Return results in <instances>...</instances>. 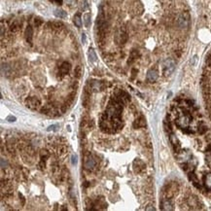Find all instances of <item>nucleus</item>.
Here are the masks:
<instances>
[{
	"instance_id": "nucleus-23",
	"label": "nucleus",
	"mask_w": 211,
	"mask_h": 211,
	"mask_svg": "<svg viewBox=\"0 0 211 211\" xmlns=\"http://www.w3.org/2000/svg\"><path fill=\"white\" fill-rule=\"evenodd\" d=\"M120 39H121V43H122V44L126 43L127 40V34L126 30H125V29L121 30V32H120Z\"/></svg>"
},
{
	"instance_id": "nucleus-26",
	"label": "nucleus",
	"mask_w": 211,
	"mask_h": 211,
	"mask_svg": "<svg viewBox=\"0 0 211 211\" xmlns=\"http://www.w3.org/2000/svg\"><path fill=\"white\" fill-rule=\"evenodd\" d=\"M81 74H82V67L81 66H77L75 70H74V76H75L76 78H80Z\"/></svg>"
},
{
	"instance_id": "nucleus-32",
	"label": "nucleus",
	"mask_w": 211,
	"mask_h": 211,
	"mask_svg": "<svg viewBox=\"0 0 211 211\" xmlns=\"http://www.w3.org/2000/svg\"><path fill=\"white\" fill-rule=\"evenodd\" d=\"M82 42H83V44H86V42H87V37H86L85 33L82 34Z\"/></svg>"
},
{
	"instance_id": "nucleus-25",
	"label": "nucleus",
	"mask_w": 211,
	"mask_h": 211,
	"mask_svg": "<svg viewBox=\"0 0 211 211\" xmlns=\"http://www.w3.org/2000/svg\"><path fill=\"white\" fill-rule=\"evenodd\" d=\"M21 26H22V25H19L17 22H14L11 25V30L12 31H18L19 28H21Z\"/></svg>"
},
{
	"instance_id": "nucleus-15",
	"label": "nucleus",
	"mask_w": 211,
	"mask_h": 211,
	"mask_svg": "<svg viewBox=\"0 0 211 211\" xmlns=\"http://www.w3.org/2000/svg\"><path fill=\"white\" fill-rule=\"evenodd\" d=\"M25 39H26V41L29 43V44H32V37H33V30H32V27H31L30 25H28L26 27V29H25Z\"/></svg>"
},
{
	"instance_id": "nucleus-12",
	"label": "nucleus",
	"mask_w": 211,
	"mask_h": 211,
	"mask_svg": "<svg viewBox=\"0 0 211 211\" xmlns=\"http://www.w3.org/2000/svg\"><path fill=\"white\" fill-rule=\"evenodd\" d=\"M169 139H170V142H171V144H172V146L174 148L175 152L178 153V152L180 151V149H181V145H180V142H179L178 138L174 134H170Z\"/></svg>"
},
{
	"instance_id": "nucleus-34",
	"label": "nucleus",
	"mask_w": 211,
	"mask_h": 211,
	"mask_svg": "<svg viewBox=\"0 0 211 211\" xmlns=\"http://www.w3.org/2000/svg\"><path fill=\"white\" fill-rule=\"evenodd\" d=\"M196 61H197V57H193V60H192V64H196Z\"/></svg>"
},
{
	"instance_id": "nucleus-3",
	"label": "nucleus",
	"mask_w": 211,
	"mask_h": 211,
	"mask_svg": "<svg viewBox=\"0 0 211 211\" xmlns=\"http://www.w3.org/2000/svg\"><path fill=\"white\" fill-rule=\"evenodd\" d=\"M191 123V116L189 114H185L176 120V125L182 128V130H186V128L189 127V125Z\"/></svg>"
},
{
	"instance_id": "nucleus-7",
	"label": "nucleus",
	"mask_w": 211,
	"mask_h": 211,
	"mask_svg": "<svg viewBox=\"0 0 211 211\" xmlns=\"http://www.w3.org/2000/svg\"><path fill=\"white\" fill-rule=\"evenodd\" d=\"M84 166H85V169H88V170H92L95 169V160L93 159L92 156L91 155H86L85 156V158H84Z\"/></svg>"
},
{
	"instance_id": "nucleus-29",
	"label": "nucleus",
	"mask_w": 211,
	"mask_h": 211,
	"mask_svg": "<svg viewBox=\"0 0 211 211\" xmlns=\"http://www.w3.org/2000/svg\"><path fill=\"white\" fill-rule=\"evenodd\" d=\"M78 0H66V3L68 4L69 6H75L77 4Z\"/></svg>"
},
{
	"instance_id": "nucleus-24",
	"label": "nucleus",
	"mask_w": 211,
	"mask_h": 211,
	"mask_svg": "<svg viewBox=\"0 0 211 211\" xmlns=\"http://www.w3.org/2000/svg\"><path fill=\"white\" fill-rule=\"evenodd\" d=\"M206 131H207V127H206L205 124L201 123L200 126H198V132H200L201 134H204Z\"/></svg>"
},
{
	"instance_id": "nucleus-36",
	"label": "nucleus",
	"mask_w": 211,
	"mask_h": 211,
	"mask_svg": "<svg viewBox=\"0 0 211 211\" xmlns=\"http://www.w3.org/2000/svg\"><path fill=\"white\" fill-rule=\"evenodd\" d=\"M146 210H155L154 207H146Z\"/></svg>"
},
{
	"instance_id": "nucleus-13",
	"label": "nucleus",
	"mask_w": 211,
	"mask_h": 211,
	"mask_svg": "<svg viewBox=\"0 0 211 211\" xmlns=\"http://www.w3.org/2000/svg\"><path fill=\"white\" fill-rule=\"evenodd\" d=\"M187 202H188V205L191 206L192 208H195V209H198V205H200V202H198V200L194 196H191L188 198V200H187Z\"/></svg>"
},
{
	"instance_id": "nucleus-18",
	"label": "nucleus",
	"mask_w": 211,
	"mask_h": 211,
	"mask_svg": "<svg viewBox=\"0 0 211 211\" xmlns=\"http://www.w3.org/2000/svg\"><path fill=\"white\" fill-rule=\"evenodd\" d=\"M54 15L56 16L57 18H60V19H64L67 17V14H66V12L61 10V9H56L54 12Z\"/></svg>"
},
{
	"instance_id": "nucleus-22",
	"label": "nucleus",
	"mask_w": 211,
	"mask_h": 211,
	"mask_svg": "<svg viewBox=\"0 0 211 211\" xmlns=\"http://www.w3.org/2000/svg\"><path fill=\"white\" fill-rule=\"evenodd\" d=\"M73 22H74V25H75L77 27H81L82 26V19H81V16L79 14H77V15L74 16Z\"/></svg>"
},
{
	"instance_id": "nucleus-19",
	"label": "nucleus",
	"mask_w": 211,
	"mask_h": 211,
	"mask_svg": "<svg viewBox=\"0 0 211 211\" xmlns=\"http://www.w3.org/2000/svg\"><path fill=\"white\" fill-rule=\"evenodd\" d=\"M49 25L53 29H60L63 27V23L60 22H49Z\"/></svg>"
},
{
	"instance_id": "nucleus-9",
	"label": "nucleus",
	"mask_w": 211,
	"mask_h": 211,
	"mask_svg": "<svg viewBox=\"0 0 211 211\" xmlns=\"http://www.w3.org/2000/svg\"><path fill=\"white\" fill-rule=\"evenodd\" d=\"M145 169H146V166H145V163H143V161H141V160H139V159L134 160V162H133V170H134L135 173L142 172V171L145 170Z\"/></svg>"
},
{
	"instance_id": "nucleus-4",
	"label": "nucleus",
	"mask_w": 211,
	"mask_h": 211,
	"mask_svg": "<svg viewBox=\"0 0 211 211\" xmlns=\"http://www.w3.org/2000/svg\"><path fill=\"white\" fill-rule=\"evenodd\" d=\"M40 104H41V101L36 96L28 97V98H26V100H25L26 107H28L29 109H31V110H35V109H37L39 106H40Z\"/></svg>"
},
{
	"instance_id": "nucleus-17",
	"label": "nucleus",
	"mask_w": 211,
	"mask_h": 211,
	"mask_svg": "<svg viewBox=\"0 0 211 211\" xmlns=\"http://www.w3.org/2000/svg\"><path fill=\"white\" fill-rule=\"evenodd\" d=\"M204 186L206 187V189L211 191V173L205 175L204 178Z\"/></svg>"
},
{
	"instance_id": "nucleus-33",
	"label": "nucleus",
	"mask_w": 211,
	"mask_h": 211,
	"mask_svg": "<svg viewBox=\"0 0 211 211\" xmlns=\"http://www.w3.org/2000/svg\"><path fill=\"white\" fill-rule=\"evenodd\" d=\"M19 198H21V200H22V204L23 205V204H25V198H23V196H22V194H19Z\"/></svg>"
},
{
	"instance_id": "nucleus-28",
	"label": "nucleus",
	"mask_w": 211,
	"mask_h": 211,
	"mask_svg": "<svg viewBox=\"0 0 211 211\" xmlns=\"http://www.w3.org/2000/svg\"><path fill=\"white\" fill-rule=\"evenodd\" d=\"M57 128H58L57 125H53V126H50L48 128H47V130L48 131H57Z\"/></svg>"
},
{
	"instance_id": "nucleus-21",
	"label": "nucleus",
	"mask_w": 211,
	"mask_h": 211,
	"mask_svg": "<svg viewBox=\"0 0 211 211\" xmlns=\"http://www.w3.org/2000/svg\"><path fill=\"white\" fill-rule=\"evenodd\" d=\"M84 23H85V26L86 27H89L91 25V13H86L84 15Z\"/></svg>"
},
{
	"instance_id": "nucleus-35",
	"label": "nucleus",
	"mask_w": 211,
	"mask_h": 211,
	"mask_svg": "<svg viewBox=\"0 0 211 211\" xmlns=\"http://www.w3.org/2000/svg\"><path fill=\"white\" fill-rule=\"evenodd\" d=\"M54 1H56L58 4V5H61V4H62V0H54Z\"/></svg>"
},
{
	"instance_id": "nucleus-1",
	"label": "nucleus",
	"mask_w": 211,
	"mask_h": 211,
	"mask_svg": "<svg viewBox=\"0 0 211 211\" xmlns=\"http://www.w3.org/2000/svg\"><path fill=\"white\" fill-rule=\"evenodd\" d=\"M123 103L117 100L115 97H112L110 102L108 103L106 110L104 111L100 121L101 130L108 133L118 131L123 127L122 111Z\"/></svg>"
},
{
	"instance_id": "nucleus-14",
	"label": "nucleus",
	"mask_w": 211,
	"mask_h": 211,
	"mask_svg": "<svg viewBox=\"0 0 211 211\" xmlns=\"http://www.w3.org/2000/svg\"><path fill=\"white\" fill-rule=\"evenodd\" d=\"M133 127L135 128H139V127H146V120L143 116H140L139 118H137L133 123Z\"/></svg>"
},
{
	"instance_id": "nucleus-31",
	"label": "nucleus",
	"mask_w": 211,
	"mask_h": 211,
	"mask_svg": "<svg viewBox=\"0 0 211 211\" xmlns=\"http://www.w3.org/2000/svg\"><path fill=\"white\" fill-rule=\"evenodd\" d=\"M77 160H78V157L76 155H72V157H71V163H72V165H77Z\"/></svg>"
},
{
	"instance_id": "nucleus-10",
	"label": "nucleus",
	"mask_w": 211,
	"mask_h": 211,
	"mask_svg": "<svg viewBox=\"0 0 211 211\" xmlns=\"http://www.w3.org/2000/svg\"><path fill=\"white\" fill-rule=\"evenodd\" d=\"M70 68H71V65H70L69 62L67 61L62 62L60 66V69H58V74H60L61 76H65L70 71Z\"/></svg>"
},
{
	"instance_id": "nucleus-6",
	"label": "nucleus",
	"mask_w": 211,
	"mask_h": 211,
	"mask_svg": "<svg viewBox=\"0 0 211 211\" xmlns=\"http://www.w3.org/2000/svg\"><path fill=\"white\" fill-rule=\"evenodd\" d=\"M189 22H190V18L187 13H183L182 15H180L177 19L178 26L180 28H187L189 26Z\"/></svg>"
},
{
	"instance_id": "nucleus-20",
	"label": "nucleus",
	"mask_w": 211,
	"mask_h": 211,
	"mask_svg": "<svg viewBox=\"0 0 211 211\" xmlns=\"http://www.w3.org/2000/svg\"><path fill=\"white\" fill-rule=\"evenodd\" d=\"M89 61H92V62H95L97 60L96 54H95V50H93V49H89Z\"/></svg>"
},
{
	"instance_id": "nucleus-2",
	"label": "nucleus",
	"mask_w": 211,
	"mask_h": 211,
	"mask_svg": "<svg viewBox=\"0 0 211 211\" xmlns=\"http://www.w3.org/2000/svg\"><path fill=\"white\" fill-rule=\"evenodd\" d=\"M175 66H176V63L171 58H167L163 63V76H169L170 74H172V72L174 71Z\"/></svg>"
},
{
	"instance_id": "nucleus-27",
	"label": "nucleus",
	"mask_w": 211,
	"mask_h": 211,
	"mask_svg": "<svg viewBox=\"0 0 211 211\" xmlns=\"http://www.w3.org/2000/svg\"><path fill=\"white\" fill-rule=\"evenodd\" d=\"M34 22H35V25H36V26H40L43 23V19L41 18H39V17H36V18H35Z\"/></svg>"
},
{
	"instance_id": "nucleus-16",
	"label": "nucleus",
	"mask_w": 211,
	"mask_h": 211,
	"mask_svg": "<svg viewBox=\"0 0 211 211\" xmlns=\"http://www.w3.org/2000/svg\"><path fill=\"white\" fill-rule=\"evenodd\" d=\"M162 208L163 210H173V204L170 198H166L163 200L162 204Z\"/></svg>"
},
{
	"instance_id": "nucleus-11",
	"label": "nucleus",
	"mask_w": 211,
	"mask_h": 211,
	"mask_svg": "<svg viewBox=\"0 0 211 211\" xmlns=\"http://www.w3.org/2000/svg\"><path fill=\"white\" fill-rule=\"evenodd\" d=\"M158 78H159V73H158L157 70L151 69V70L148 71V73H147L148 82H150V83H154V82H156L158 80Z\"/></svg>"
},
{
	"instance_id": "nucleus-8",
	"label": "nucleus",
	"mask_w": 211,
	"mask_h": 211,
	"mask_svg": "<svg viewBox=\"0 0 211 211\" xmlns=\"http://www.w3.org/2000/svg\"><path fill=\"white\" fill-rule=\"evenodd\" d=\"M192 159V155L187 151H179L177 153V160L179 163H186Z\"/></svg>"
},
{
	"instance_id": "nucleus-30",
	"label": "nucleus",
	"mask_w": 211,
	"mask_h": 211,
	"mask_svg": "<svg viewBox=\"0 0 211 211\" xmlns=\"http://www.w3.org/2000/svg\"><path fill=\"white\" fill-rule=\"evenodd\" d=\"M8 122H16V120H17V118H16L15 116L13 115H9L7 117V119H6Z\"/></svg>"
},
{
	"instance_id": "nucleus-5",
	"label": "nucleus",
	"mask_w": 211,
	"mask_h": 211,
	"mask_svg": "<svg viewBox=\"0 0 211 211\" xmlns=\"http://www.w3.org/2000/svg\"><path fill=\"white\" fill-rule=\"evenodd\" d=\"M178 191V186L175 183H170V184L166 185L165 188V196L166 198H171Z\"/></svg>"
}]
</instances>
